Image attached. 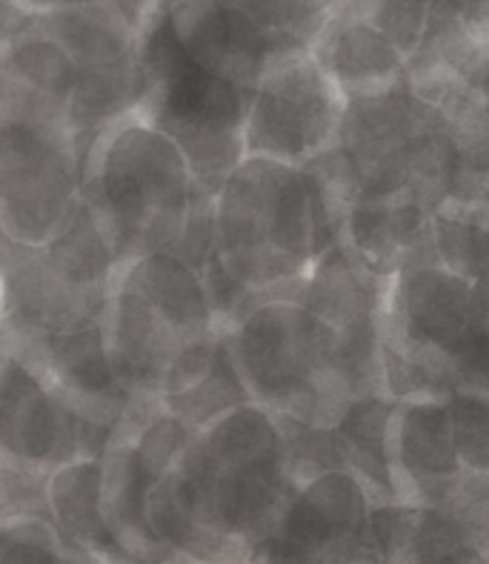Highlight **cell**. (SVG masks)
Listing matches in <instances>:
<instances>
[{
  "mask_svg": "<svg viewBox=\"0 0 489 564\" xmlns=\"http://www.w3.org/2000/svg\"><path fill=\"white\" fill-rule=\"evenodd\" d=\"M301 485L272 410L247 404L195 433L150 494L161 542L198 564H252Z\"/></svg>",
  "mask_w": 489,
  "mask_h": 564,
  "instance_id": "6da1fadb",
  "label": "cell"
},
{
  "mask_svg": "<svg viewBox=\"0 0 489 564\" xmlns=\"http://www.w3.org/2000/svg\"><path fill=\"white\" fill-rule=\"evenodd\" d=\"M198 181L170 135L129 115L95 141L84 170V204L123 270L152 252H175Z\"/></svg>",
  "mask_w": 489,
  "mask_h": 564,
  "instance_id": "7a4b0ae2",
  "label": "cell"
},
{
  "mask_svg": "<svg viewBox=\"0 0 489 564\" xmlns=\"http://www.w3.org/2000/svg\"><path fill=\"white\" fill-rule=\"evenodd\" d=\"M215 250L235 281L272 301H301L320 258L313 193L301 166L249 155L215 198Z\"/></svg>",
  "mask_w": 489,
  "mask_h": 564,
  "instance_id": "3957f363",
  "label": "cell"
},
{
  "mask_svg": "<svg viewBox=\"0 0 489 564\" xmlns=\"http://www.w3.org/2000/svg\"><path fill=\"white\" fill-rule=\"evenodd\" d=\"M227 336L252 401L272 413L335 427L363 395L347 338L298 301L263 304Z\"/></svg>",
  "mask_w": 489,
  "mask_h": 564,
  "instance_id": "277c9868",
  "label": "cell"
},
{
  "mask_svg": "<svg viewBox=\"0 0 489 564\" xmlns=\"http://www.w3.org/2000/svg\"><path fill=\"white\" fill-rule=\"evenodd\" d=\"M0 227L26 247H46L84 204L86 161L55 98L0 75Z\"/></svg>",
  "mask_w": 489,
  "mask_h": 564,
  "instance_id": "5b68a950",
  "label": "cell"
},
{
  "mask_svg": "<svg viewBox=\"0 0 489 564\" xmlns=\"http://www.w3.org/2000/svg\"><path fill=\"white\" fill-rule=\"evenodd\" d=\"M138 57L150 80L138 115L175 141L200 186L218 193L249 158L247 121L252 89L189 61L166 12L157 14L141 35Z\"/></svg>",
  "mask_w": 489,
  "mask_h": 564,
  "instance_id": "8992f818",
  "label": "cell"
},
{
  "mask_svg": "<svg viewBox=\"0 0 489 564\" xmlns=\"http://www.w3.org/2000/svg\"><path fill=\"white\" fill-rule=\"evenodd\" d=\"M476 281L444 261L398 270L381 315L383 390L395 401L447 399L455 390L453 365L476 327Z\"/></svg>",
  "mask_w": 489,
  "mask_h": 564,
  "instance_id": "52a82bcc",
  "label": "cell"
},
{
  "mask_svg": "<svg viewBox=\"0 0 489 564\" xmlns=\"http://www.w3.org/2000/svg\"><path fill=\"white\" fill-rule=\"evenodd\" d=\"M347 98L309 46L278 52L252 89L247 155L304 166L338 143Z\"/></svg>",
  "mask_w": 489,
  "mask_h": 564,
  "instance_id": "ba28073f",
  "label": "cell"
},
{
  "mask_svg": "<svg viewBox=\"0 0 489 564\" xmlns=\"http://www.w3.org/2000/svg\"><path fill=\"white\" fill-rule=\"evenodd\" d=\"M112 430L80 413L55 384L12 352L0 372V462L55 473L80 458H104Z\"/></svg>",
  "mask_w": 489,
  "mask_h": 564,
  "instance_id": "9c48e42d",
  "label": "cell"
},
{
  "mask_svg": "<svg viewBox=\"0 0 489 564\" xmlns=\"http://www.w3.org/2000/svg\"><path fill=\"white\" fill-rule=\"evenodd\" d=\"M372 499L349 470L306 481L252 564H352L369 547Z\"/></svg>",
  "mask_w": 489,
  "mask_h": 564,
  "instance_id": "30bf717a",
  "label": "cell"
},
{
  "mask_svg": "<svg viewBox=\"0 0 489 564\" xmlns=\"http://www.w3.org/2000/svg\"><path fill=\"white\" fill-rule=\"evenodd\" d=\"M195 438L175 415L163 413L132 442L109 444L104 453V513L129 556L146 564H198L161 542L150 524L152 487L175 467Z\"/></svg>",
  "mask_w": 489,
  "mask_h": 564,
  "instance_id": "8fae6325",
  "label": "cell"
},
{
  "mask_svg": "<svg viewBox=\"0 0 489 564\" xmlns=\"http://www.w3.org/2000/svg\"><path fill=\"white\" fill-rule=\"evenodd\" d=\"M109 299L78 284L46 247L3 236V350L37 347L104 318Z\"/></svg>",
  "mask_w": 489,
  "mask_h": 564,
  "instance_id": "7c38bea8",
  "label": "cell"
},
{
  "mask_svg": "<svg viewBox=\"0 0 489 564\" xmlns=\"http://www.w3.org/2000/svg\"><path fill=\"white\" fill-rule=\"evenodd\" d=\"M419 104L421 98L412 93L410 80H401L383 93L347 98L338 147L347 152L361 181L358 200L415 195L410 147L419 123Z\"/></svg>",
  "mask_w": 489,
  "mask_h": 564,
  "instance_id": "4fadbf2b",
  "label": "cell"
},
{
  "mask_svg": "<svg viewBox=\"0 0 489 564\" xmlns=\"http://www.w3.org/2000/svg\"><path fill=\"white\" fill-rule=\"evenodd\" d=\"M166 21L189 61L243 89H256L272 57L292 46L232 0H177Z\"/></svg>",
  "mask_w": 489,
  "mask_h": 564,
  "instance_id": "5bb4252c",
  "label": "cell"
},
{
  "mask_svg": "<svg viewBox=\"0 0 489 564\" xmlns=\"http://www.w3.org/2000/svg\"><path fill=\"white\" fill-rule=\"evenodd\" d=\"M390 456L401 501L444 508L464 476L447 399L395 401Z\"/></svg>",
  "mask_w": 489,
  "mask_h": 564,
  "instance_id": "9a60e30c",
  "label": "cell"
},
{
  "mask_svg": "<svg viewBox=\"0 0 489 564\" xmlns=\"http://www.w3.org/2000/svg\"><path fill=\"white\" fill-rule=\"evenodd\" d=\"M369 547L383 564H489V524L447 508L372 505Z\"/></svg>",
  "mask_w": 489,
  "mask_h": 564,
  "instance_id": "2e32d148",
  "label": "cell"
},
{
  "mask_svg": "<svg viewBox=\"0 0 489 564\" xmlns=\"http://www.w3.org/2000/svg\"><path fill=\"white\" fill-rule=\"evenodd\" d=\"M9 352V350H3ZM37 376L55 384L66 399L104 427L115 430L127 408L129 393L112 370L104 318L69 329L64 336L12 352Z\"/></svg>",
  "mask_w": 489,
  "mask_h": 564,
  "instance_id": "e0dca14e",
  "label": "cell"
},
{
  "mask_svg": "<svg viewBox=\"0 0 489 564\" xmlns=\"http://www.w3.org/2000/svg\"><path fill=\"white\" fill-rule=\"evenodd\" d=\"M166 413L192 433L213 427L224 415L256 404L241 370L235 365L229 336L215 329L213 336L186 344L172 361L161 387Z\"/></svg>",
  "mask_w": 489,
  "mask_h": 564,
  "instance_id": "ac0fdd59",
  "label": "cell"
},
{
  "mask_svg": "<svg viewBox=\"0 0 489 564\" xmlns=\"http://www.w3.org/2000/svg\"><path fill=\"white\" fill-rule=\"evenodd\" d=\"M104 333L115 376L129 395L161 393L172 361L186 347L181 333L127 284H115Z\"/></svg>",
  "mask_w": 489,
  "mask_h": 564,
  "instance_id": "d6986e66",
  "label": "cell"
},
{
  "mask_svg": "<svg viewBox=\"0 0 489 564\" xmlns=\"http://www.w3.org/2000/svg\"><path fill=\"white\" fill-rule=\"evenodd\" d=\"M390 281L378 275L347 241H340L315 261L298 304L333 324L344 338H381Z\"/></svg>",
  "mask_w": 489,
  "mask_h": 564,
  "instance_id": "ffe728a7",
  "label": "cell"
},
{
  "mask_svg": "<svg viewBox=\"0 0 489 564\" xmlns=\"http://www.w3.org/2000/svg\"><path fill=\"white\" fill-rule=\"evenodd\" d=\"M433 209L415 195L387 200H358L349 215L344 241L378 275L392 279L398 270L421 261H438L433 232Z\"/></svg>",
  "mask_w": 489,
  "mask_h": 564,
  "instance_id": "44dd1931",
  "label": "cell"
},
{
  "mask_svg": "<svg viewBox=\"0 0 489 564\" xmlns=\"http://www.w3.org/2000/svg\"><path fill=\"white\" fill-rule=\"evenodd\" d=\"M313 52L344 98L383 93L406 80V55L369 21L329 18Z\"/></svg>",
  "mask_w": 489,
  "mask_h": 564,
  "instance_id": "7402d4cb",
  "label": "cell"
},
{
  "mask_svg": "<svg viewBox=\"0 0 489 564\" xmlns=\"http://www.w3.org/2000/svg\"><path fill=\"white\" fill-rule=\"evenodd\" d=\"M52 513L66 542L95 564H146L129 556L104 513V462L80 458L52 473Z\"/></svg>",
  "mask_w": 489,
  "mask_h": 564,
  "instance_id": "603a6c76",
  "label": "cell"
},
{
  "mask_svg": "<svg viewBox=\"0 0 489 564\" xmlns=\"http://www.w3.org/2000/svg\"><path fill=\"white\" fill-rule=\"evenodd\" d=\"M115 284H127L141 293L186 344L213 336L218 329L204 275L175 252H152L138 258L118 270Z\"/></svg>",
  "mask_w": 489,
  "mask_h": 564,
  "instance_id": "cb8c5ba5",
  "label": "cell"
},
{
  "mask_svg": "<svg viewBox=\"0 0 489 564\" xmlns=\"http://www.w3.org/2000/svg\"><path fill=\"white\" fill-rule=\"evenodd\" d=\"M410 80V78H406ZM415 95L435 104L461 170V198L489 186V104L458 75L410 80Z\"/></svg>",
  "mask_w": 489,
  "mask_h": 564,
  "instance_id": "d4e9b609",
  "label": "cell"
},
{
  "mask_svg": "<svg viewBox=\"0 0 489 564\" xmlns=\"http://www.w3.org/2000/svg\"><path fill=\"white\" fill-rule=\"evenodd\" d=\"M146 89H150V80H146L138 52L115 64L80 69L78 84L69 95V127L78 138L84 161L107 129L141 109Z\"/></svg>",
  "mask_w": 489,
  "mask_h": 564,
  "instance_id": "484cf974",
  "label": "cell"
},
{
  "mask_svg": "<svg viewBox=\"0 0 489 564\" xmlns=\"http://www.w3.org/2000/svg\"><path fill=\"white\" fill-rule=\"evenodd\" d=\"M392 413H395V399L387 393H369L355 399L335 424L347 470L361 481L372 505L401 501L390 456Z\"/></svg>",
  "mask_w": 489,
  "mask_h": 564,
  "instance_id": "4316f807",
  "label": "cell"
},
{
  "mask_svg": "<svg viewBox=\"0 0 489 564\" xmlns=\"http://www.w3.org/2000/svg\"><path fill=\"white\" fill-rule=\"evenodd\" d=\"M32 26L61 43L80 69L115 64L138 52V43H141L135 29L123 21V14L115 9L112 0L93 3V7L35 12Z\"/></svg>",
  "mask_w": 489,
  "mask_h": 564,
  "instance_id": "83f0119b",
  "label": "cell"
},
{
  "mask_svg": "<svg viewBox=\"0 0 489 564\" xmlns=\"http://www.w3.org/2000/svg\"><path fill=\"white\" fill-rule=\"evenodd\" d=\"M441 261L464 279L489 281V186L472 198L447 200L433 218Z\"/></svg>",
  "mask_w": 489,
  "mask_h": 564,
  "instance_id": "f1b7e54d",
  "label": "cell"
},
{
  "mask_svg": "<svg viewBox=\"0 0 489 564\" xmlns=\"http://www.w3.org/2000/svg\"><path fill=\"white\" fill-rule=\"evenodd\" d=\"M301 170H304L309 193H313L320 256H324L329 247L340 243L347 236L349 215L361 198V181H358L352 161L338 143L315 155L313 161H306Z\"/></svg>",
  "mask_w": 489,
  "mask_h": 564,
  "instance_id": "f546056e",
  "label": "cell"
},
{
  "mask_svg": "<svg viewBox=\"0 0 489 564\" xmlns=\"http://www.w3.org/2000/svg\"><path fill=\"white\" fill-rule=\"evenodd\" d=\"M0 75H9L46 98L61 100L69 109V95L78 84L80 66L72 61L61 43L43 35L41 29L29 26L23 35L3 43Z\"/></svg>",
  "mask_w": 489,
  "mask_h": 564,
  "instance_id": "4dcf8cb0",
  "label": "cell"
},
{
  "mask_svg": "<svg viewBox=\"0 0 489 564\" xmlns=\"http://www.w3.org/2000/svg\"><path fill=\"white\" fill-rule=\"evenodd\" d=\"M275 424L281 430L286 451V467H290L292 479L301 487L306 481L318 479L324 473L347 470V458L340 451V438L335 427H318L309 424L298 415L290 413H272Z\"/></svg>",
  "mask_w": 489,
  "mask_h": 564,
  "instance_id": "1f68e13d",
  "label": "cell"
},
{
  "mask_svg": "<svg viewBox=\"0 0 489 564\" xmlns=\"http://www.w3.org/2000/svg\"><path fill=\"white\" fill-rule=\"evenodd\" d=\"M0 564H95L46 519L0 522Z\"/></svg>",
  "mask_w": 489,
  "mask_h": 564,
  "instance_id": "d6a6232c",
  "label": "cell"
},
{
  "mask_svg": "<svg viewBox=\"0 0 489 564\" xmlns=\"http://www.w3.org/2000/svg\"><path fill=\"white\" fill-rule=\"evenodd\" d=\"M243 12H249L278 41L292 46H309L329 21V9L324 0H232Z\"/></svg>",
  "mask_w": 489,
  "mask_h": 564,
  "instance_id": "836d02e7",
  "label": "cell"
},
{
  "mask_svg": "<svg viewBox=\"0 0 489 564\" xmlns=\"http://www.w3.org/2000/svg\"><path fill=\"white\" fill-rule=\"evenodd\" d=\"M455 451L464 470L489 473V395L476 390H453L447 395Z\"/></svg>",
  "mask_w": 489,
  "mask_h": 564,
  "instance_id": "e575fe53",
  "label": "cell"
},
{
  "mask_svg": "<svg viewBox=\"0 0 489 564\" xmlns=\"http://www.w3.org/2000/svg\"><path fill=\"white\" fill-rule=\"evenodd\" d=\"M50 481L52 473L0 462V522H12V519L55 522Z\"/></svg>",
  "mask_w": 489,
  "mask_h": 564,
  "instance_id": "d590c367",
  "label": "cell"
},
{
  "mask_svg": "<svg viewBox=\"0 0 489 564\" xmlns=\"http://www.w3.org/2000/svg\"><path fill=\"white\" fill-rule=\"evenodd\" d=\"M433 0H378L372 21L410 61L419 52L430 26Z\"/></svg>",
  "mask_w": 489,
  "mask_h": 564,
  "instance_id": "8d00e7d4",
  "label": "cell"
},
{
  "mask_svg": "<svg viewBox=\"0 0 489 564\" xmlns=\"http://www.w3.org/2000/svg\"><path fill=\"white\" fill-rule=\"evenodd\" d=\"M453 381L455 390H476L489 395V307H481L476 327L455 358Z\"/></svg>",
  "mask_w": 489,
  "mask_h": 564,
  "instance_id": "74e56055",
  "label": "cell"
},
{
  "mask_svg": "<svg viewBox=\"0 0 489 564\" xmlns=\"http://www.w3.org/2000/svg\"><path fill=\"white\" fill-rule=\"evenodd\" d=\"M458 78H461L469 89H476V93L489 104V41L478 43L476 55L469 57V64L464 66Z\"/></svg>",
  "mask_w": 489,
  "mask_h": 564,
  "instance_id": "f35d334b",
  "label": "cell"
},
{
  "mask_svg": "<svg viewBox=\"0 0 489 564\" xmlns=\"http://www.w3.org/2000/svg\"><path fill=\"white\" fill-rule=\"evenodd\" d=\"M29 12H57V9H75V7H93L104 0H18Z\"/></svg>",
  "mask_w": 489,
  "mask_h": 564,
  "instance_id": "ab89813d",
  "label": "cell"
},
{
  "mask_svg": "<svg viewBox=\"0 0 489 564\" xmlns=\"http://www.w3.org/2000/svg\"><path fill=\"white\" fill-rule=\"evenodd\" d=\"M352 564H383L381 558L376 556V553H367V556H361V558H355Z\"/></svg>",
  "mask_w": 489,
  "mask_h": 564,
  "instance_id": "60d3db41",
  "label": "cell"
},
{
  "mask_svg": "<svg viewBox=\"0 0 489 564\" xmlns=\"http://www.w3.org/2000/svg\"><path fill=\"white\" fill-rule=\"evenodd\" d=\"M324 3H326V9H329V7H333V3H335V0H324Z\"/></svg>",
  "mask_w": 489,
  "mask_h": 564,
  "instance_id": "b9f144b4",
  "label": "cell"
}]
</instances>
